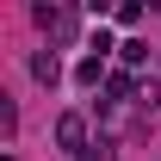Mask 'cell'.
I'll return each mask as SVG.
<instances>
[{"mask_svg":"<svg viewBox=\"0 0 161 161\" xmlns=\"http://www.w3.org/2000/svg\"><path fill=\"white\" fill-rule=\"evenodd\" d=\"M56 136L68 142V149H75V142H80V118H62V124H56Z\"/></svg>","mask_w":161,"mask_h":161,"instance_id":"cell-1","label":"cell"}]
</instances>
